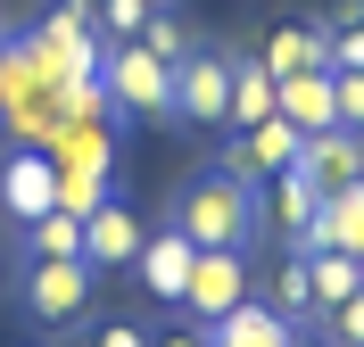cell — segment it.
Instances as JSON below:
<instances>
[{"instance_id": "cell-1", "label": "cell", "mask_w": 364, "mask_h": 347, "mask_svg": "<svg viewBox=\"0 0 364 347\" xmlns=\"http://www.w3.org/2000/svg\"><path fill=\"white\" fill-rule=\"evenodd\" d=\"M174 231L191 240V248H249L257 231H265V215H257V182H240V174H191V182L174 190Z\"/></svg>"}, {"instance_id": "cell-2", "label": "cell", "mask_w": 364, "mask_h": 347, "mask_svg": "<svg viewBox=\"0 0 364 347\" xmlns=\"http://www.w3.org/2000/svg\"><path fill=\"white\" fill-rule=\"evenodd\" d=\"M100 92H108V108L124 116V124L174 116V67H166L158 50H141V42H108L100 50Z\"/></svg>"}, {"instance_id": "cell-3", "label": "cell", "mask_w": 364, "mask_h": 347, "mask_svg": "<svg viewBox=\"0 0 364 347\" xmlns=\"http://www.w3.org/2000/svg\"><path fill=\"white\" fill-rule=\"evenodd\" d=\"M91 290H100V273H91L83 256H25V314L50 331H67L91 314Z\"/></svg>"}, {"instance_id": "cell-4", "label": "cell", "mask_w": 364, "mask_h": 347, "mask_svg": "<svg viewBox=\"0 0 364 347\" xmlns=\"http://www.w3.org/2000/svg\"><path fill=\"white\" fill-rule=\"evenodd\" d=\"M100 25H91V9L83 0H58L42 17V33H33V58H42V75H50V92L58 83H83V75H100Z\"/></svg>"}, {"instance_id": "cell-5", "label": "cell", "mask_w": 364, "mask_h": 347, "mask_svg": "<svg viewBox=\"0 0 364 347\" xmlns=\"http://www.w3.org/2000/svg\"><path fill=\"white\" fill-rule=\"evenodd\" d=\"M257 290H249V248H199L191 256V290H182V314L191 323H224L232 306H249Z\"/></svg>"}, {"instance_id": "cell-6", "label": "cell", "mask_w": 364, "mask_h": 347, "mask_svg": "<svg viewBox=\"0 0 364 347\" xmlns=\"http://www.w3.org/2000/svg\"><path fill=\"white\" fill-rule=\"evenodd\" d=\"M58 207V158H50V149H9V158H0V215H9V224H33V215H50Z\"/></svg>"}, {"instance_id": "cell-7", "label": "cell", "mask_w": 364, "mask_h": 347, "mask_svg": "<svg viewBox=\"0 0 364 347\" xmlns=\"http://www.w3.org/2000/svg\"><path fill=\"white\" fill-rule=\"evenodd\" d=\"M224 108H232V58L191 50L174 67V124H224Z\"/></svg>"}, {"instance_id": "cell-8", "label": "cell", "mask_w": 364, "mask_h": 347, "mask_svg": "<svg viewBox=\"0 0 364 347\" xmlns=\"http://www.w3.org/2000/svg\"><path fill=\"white\" fill-rule=\"evenodd\" d=\"M298 141H306V133H298L290 116H265L257 133H240V141L224 149V174H240V182H273V174H290V165H298Z\"/></svg>"}, {"instance_id": "cell-9", "label": "cell", "mask_w": 364, "mask_h": 347, "mask_svg": "<svg viewBox=\"0 0 364 347\" xmlns=\"http://www.w3.org/2000/svg\"><path fill=\"white\" fill-rule=\"evenodd\" d=\"M141 240H149V224H141L124 199H100V207L83 215V265L91 273H116V265H133Z\"/></svg>"}, {"instance_id": "cell-10", "label": "cell", "mask_w": 364, "mask_h": 347, "mask_svg": "<svg viewBox=\"0 0 364 347\" xmlns=\"http://www.w3.org/2000/svg\"><path fill=\"white\" fill-rule=\"evenodd\" d=\"M191 240H182L174 224H158L149 231V240H141V256H133V273H141V290H149V298L158 306H182V290H191Z\"/></svg>"}, {"instance_id": "cell-11", "label": "cell", "mask_w": 364, "mask_h": 347, "mask_svg": "<svg viewBox=\"0 0 364 347\" xmlns=\"http://www.w3.org/2000/svg\"><path fill=\"white\" fill-rule=\"evenodd\" d=\"M298 174H315V190H340L364 174V133H348V124H323V133L298 141Z\"/></svg>"}, {"instance_id": "cell-12", "label": "cell", "mask_w": 364, "mask_h": 347, "mask_svg": "<svg viewBox=\"0 0 364 347\" xmlns=\"http://www.w3.org/2000/svg\"><path fill=\"white\" fill-rule=\"evenodd\" d=\"M298 339H306V331H290V323H282L265 298L232 306L224 323H207V347H298Z\"/></svg>"}, {"instance_id": "cell-13", "label": "cell", "mask_w": 364, "mask_h": 347, "mask_svg": "<svg viewBox=\"0 0 364 347\" xmlns=\"http://www.w3.org/2000/svg\"><path fill=\"white\" fill-rule=\"evenodd\" d=\"M315 215H323V190H315V174H273V224H282V240L290 248H315Z\"/></svg>"}, {"instance_id": "cell-14", "label": "cell", "mask_w": 364, "mask_h": 347, "mask_svg": "<svg viewBox=\"0 0 364 347\" xmlns=\"http://www.w3.org/2000/svg\"><path fill=\"white\" fill-rule=\"evenodd\" d=\"M315 248H348V256H364V174H356V182H340V190H323Z\"/></svg>"}, {"instance_id": "cell-15", "label": "cell", "mask_w": 364, "mask_h": 347, "mask_svg": "<svg viewBox=\"0 0 364 347\" xmlns=\"http://www.w3.org/2000/svg\"><path fill=\"white\" fill-rule=\"evenodd\" d=\"M265 306H273V314H282L290 331L323 323V314H315V281H306V248H290L282 265H273V281H265Z\"/></svg>"}, {"instance_id": "cell-16", "label": "cell", "mask_w": 364, "mask_h": 347, "mask_svg": "<svg viewBox=\"0 0 364 347\" xmlns=\"http://www.w3.org/2000/svg\"><path fill=\"white\" fill-rule=\"evenodd\" d=\"M273 116H290L298 133L340 124V116H331V67H315V75H282V99H273Z\"/></svg>"}, {"instance_id": "cell-17", "label": "cell", "mask_w": 364, "mask_h": 347, "mask_svg": "<svg viewBox=\"0 0 364 347\" xmlns=\"http://www.w3.org/2000/svg\"><path fill=\"white\" fill-rule=\"evenodd\" d=\"M323 42H331L323 25H273V42H265L257 67H265L273 83H282V75H315V67H323Z\"/></svg>"}, {"instance_id": "cell-18", "label": "cell", "mask_w": 364, "mask_h": 347, "mask_svg": "<svg viewBox=\"0 0 364 347\" xmlns=\"http://www.w3.org/2000/svg\"><path fill=\"white\" fill-rule=\"evenodd\" d=\"M273 99H282V83H273L257 58H232V108H224V124H240V133H257L273 116Z\"/></svg>"}, {"instance_id": "cell-19", "label": "cell", "mask_w": 364, "mask_h": 347, "mask_svg": "<svg viewBox=\"0 0 364 347\" xmlns=\"http://www.w3.org/2000/svg\"><path fill=\"white\" fill-rule=\"evenodd\" d=\"M306 281H315V314H331L340 298L364 290V256H348V248H306Z\"/></svg>"}, {"instance_id": "cell-20", "label": "cell", "mask_w": 364, "mask_h": 347, "mask_svg": "<svg viewBox=\"0 0 364 347\" xmlns=\"http://www.w3.org/2000/svg\"><path fill=\"white\" fill-rule=\"evenodd\" d=\"M25 256H83V215H67V207L33 215L25 224Z\"/></svg>"}, {"instance_id": "cell-21", "label": "cell", "mask_w": 364, "mask_h": 347, "mask_svg": "<svg viewBox=\"0 0 364 347\" xmlns=\"http://www.w3.org/2000/svg\"><path fill=\"white\" fill-rule=\"evenodd\" d=\"M108 199V165H58V207L67 215H91Z\"/></svg>"}, {"instance_id": "cell-22", "label": "cell", "mask_w": 364, "mask_h": 347, "mask_svg": "<svg viewBox=\"0 0 364 347\" xmlns=\"http://www.w3.org/2000/svg\"><path fill=\"white\" fill-rule=\"evenodd\" d=\"M149 9H158V0H100V9H91V25H100L108 42H133L141 25H149Z\"/></svg>"}, {"instance_id": "cell-23", "label": "cell", "mask_w": 364, "mask_h": 347, "mask_svg": "<svg viewBox=\"0 0 364 347\" xmlns=\"http://www.w3.org/2000/svg\"><path fill=\"white\" fill-rule=\"evenodd\" d=\"M133 42H141V50H158L166 67H182V58H191V33H182L174 17H166V9H149V25H141Z\"/></svg>"}, {"instance_id": "cell-24", "label": "cell", "mask_w": 364, "mask_h": 347, "mask_svg": "<svg viewBox=\"0 0 364 347\" xmlns=\"http://www.w3.org/2000/svg\"><path fill=\"white\" fill-rule=\"evenodd\" d=\"M315 339H331V347H364V290H356V298H340L331 314H323Z\"/></svg>"}, {"instance_id": "cell-25", "label": "cell", "mask_w": 364, "mask_h": 347, "mask_svg": "<svg viewBox=\"0 0 364 347\" xmlns=\"http://www.w3.org/2000/svg\"><path fill=\"white\" fill-rule=\"evenodd\" d=\"M331 116L348 133H364V75H331Z\"/></svg>"}, {"instance_id": "cell-26", "label": "cell", "mask_w": 364, "mask_h": 347, "mask_svg": "<svg viewBox=\"0 0 364 347\" xmlns=\"http://www.w3.org/2000/svg\"><path fill=\"white\" fill-rule=\"evenodd\" d=\"M149 339H158V331H141V323H100L91 347H149Z\"/></svg>"}, {"instance_id": "cell-27", "label": "cell", "mask_w": 364, "mask_h": 347, "mask_svg": "<svg viewBox=\"0 0 364 347\" xmlns=\"http://www.w3.org/2000/svg\"><path fill=\"white\" fill-rule=\"evenodd\" d=\"M149 347H207V331H199V323H182V331H158Z\"/></svg>"}, {"instance_id": "cell-28", "label": "cell", "mask_w": 364, "mask_h": 347, "mask_svg": "<svg viewBox=\"0 0 364 347\" xmlns=\"http://www.w3.org/2000/svg\"><path fill=\"white\" fill-rule=\"evenodd\" d=\"M323 25H364V0H331V9H323Z\"/></svg>"}, {"instance_id": "cell-29", "label": "cell", "mask_w": 364, "mask_h": 347, "mask_svg": "<svg viewBox=\"0 0 364 347\" xmlns=\"http://www.w3.org/2000/svg\"><path fill=\"white\" fill-rule=\"evenodd\" d=\"M298 347H331V339H298Z\"/></svg>"}, {"instance_id": "cell-30", "label": "cell", "mask_w": 364, "mask_h": 347, "mask_svg": "<svg viewBox=\"0 0 364 347\" xmlns=\"http://www.w3.org/2000/svg\"><path fill=\"white\" fill-rule=\"evenodd\" d=\"M158 9H166V0H158Z\"/></svg>"}]
</instances>
